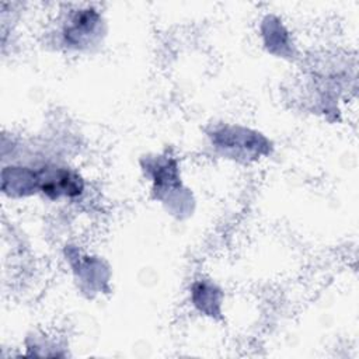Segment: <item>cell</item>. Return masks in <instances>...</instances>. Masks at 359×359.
<instances>
[{"label":"cell","instance_id":"1","mask_svg":"<svg viewBox=\"0 0 359 359\" xmlns=\"http://www.w3.org/2000/svg\"><path fill=\"white\" fill-rule=\"evenodd\" d=\"M63 48L81 52L101 43L107 32V21L94 4H73L62 13L56 24Z\"/></svg>","mask_w":359,"mask_h":359},{"label":"cell","instance_id":"2","mask_svg":"<svg viewBox=\"0 0 359 359\" xmlns=\"http://www.w3.org/2000/svg\"><path fill=\"white\" fill-rule=\"evenodd\" d=\"M210 137L212 144L220 150L223 156L233 158H255L265 153L264 149L268 146V140L262 135L234 125L216 130Z\"/></svg>","mask_w":359,"mask_h":359},{"label":"cell","instance_id":"3","mask_svg":"<svg viewBox=\"0 0 359 359\" xmlns=\"http://www.w3.org/2000/svg\"><path fill=\"white\" fill-rule=\"evenodd\" d=\"M192 303L198 310L206 316L213 317L220 313L222 306V290L209 280H198L192 285Z\"/></svg>","mask_w":359,"mask_h":359},{"label":"cell","instance_id":"4","mask_svg":"<svg viewBox=\"0 0 359 359\" xmlns=\"http://www.w3.org/2000/svg\"><path fill=\"white\" fill-rule=\"evenodd\" d=\"M261 32L268 50L282 56L285 49L289 46V32L283 27L282 21L275 15H266L261 24Z\"/></svg>","mask_w":359,"mask_h":359}]
</instances>
